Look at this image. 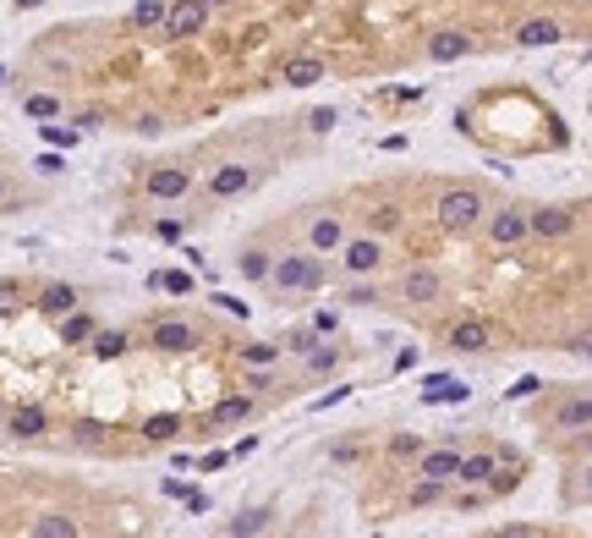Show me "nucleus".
Wrapping results in <instances>:
<instances>
[{"label":"nucleus","mask_w":592,"mask_h":538,"mask_svg":"<svg viewBox=\"0 0 592 538\" xmlns=\"http://www.w3.org/2000/svg\"><path fill=\"white\" fill-rule=\"evenodd\" d=\"M329 280V269H324V259L308 247V253H280L275 259V269H269V292L280 297V302H291V297H308V292H318Z\"/></svg>","instance_id":"obj_1"},{"label":"nucleus","mask_w":592,"mask_h":538,"mask_svg":"<svg viewBox=\"0 0 592 538\" xmlns=\"http://www.w3.org/2000/svg\"><path fill=\"white\" fill-rule=\"evenodd\" d=\"M434 214H439V226H444L450 237H460V231H472V226H483V220H488V204H483L477 187H444Z\"/></svg>","instance_id":"obj_2"},{"label":"nucleus","mask_w":592,"mask_h":538,"mask_svg":"<svg viewBox=\"0 0 592 538\" xmlns=\"http://www.w3.org/2000/svg\"><path fill=\"white\" fill-rule=\"evenodd\" d=\"M263 181V165H220L204 187V204H225V198H242Z\"/></svg>","instance_id":"obj_3"},{"label":"nucleus","mask_w":592,"mask_h":538,"mask_svg":"<svg viewBox=\"0 0 592 538\" xmlns=\"http://www.w3.org/2000/svg\"><path fill=\"white\" fill-rule=\"evenodd\" d=\"M340 269L356 280V275H379L384 269V242L379 237H346L340 242Z\"/></svg>","instance_id":"obj_4"},{"label":"nucleus","mask_w":592,"mask_h":538,"mask_svg":"<svg viewBox=\"0 0 592 538\" xmlns=\"http://www.w3.org/2000/svg\"><path fill=\"white\" fill-rule=\"evenodd\" d=\"M526 237H532V214H526V209H493L488 214V242L493 247H516V242H526Z\"/></svg>","instance_id":"obj_5"},{"label":"nucleus","mask_w":592,"mask_h":538,"mask_svg":"<svg viewBox=\"0 0 592 538\" xmlns=\"http://www.w3.org/2000/svg\"><path fill=\"white\" fill-rule=\"evenodd\" d=\"M209 28V0H171V12H164V34L171 39H192Z\"/></svg>","instance_id":"obj_6"},{"label":"nucleus","mask_w":592,"mask_h":538,"mask_svg":"<svg viewBox=\"0 0 592 538\" xmlns=\"http://www.w3.org/2000/svg\"><path fill=\"white\" fill-rule=\"evenodd\" d=\"M143 187H148V198H187L192 193V171L187 165H148Z\"/></svg>","instance_id":"obj_7"},{"label":"nucleus","mask_w":592,"mask_h":538,"mask_svg":"<svg viewBox=\"0 0 592 538\" xmlns=\"http://www.w3.org/2000/svg\"><path fill=\"white\" fill-rule=\"evenodd\" d=\"M197 341H204V325H192V319H159L154 325V346H159V352H192Z\"/></svg>","instance_id":"obj_8"},{"label":"nucleus","mask_w":592,"mask_h":538,"mask_svg":"<svg viewBox=\"0 0 592 538\" xmlns=\"http://www.w3.org/2000/svg\"><path fill=\"white\" fill-rule=\"evenodd\" d=\"M340 242H346V220L335 209H324V214L308 220V247L313 253H340Z\"/></svg>","instance_id":"obj_9"},{"label":"nucleus","mask_w":592,"mask_h":538,"mask_svg":"<svg viewBox=\"0 0 592 538\" xmlns=\"http://www.w3.org/2000/svg\"><path fill=\"white\" fill-rule=\"evenodd\" d=\"M526 214H532V237H538V242H559V237H571V231H576V214H571V209H559V204L526 209Z\"/></svg>","instance_id":"obj_10"},{"label":"nucleus","mask_w":592,"mask_h":538,"mask_svg":"<svg viewBox=\"0 0 592 538\" xmlns=\"http://www.w3.org/2000/svg\"><path fill=\"white\" fill-rule=\"evenodd\" d=\"M401 297H406V302H439V297H444V275L428 269V264L406 269V275H401Z\"/></svg>","instance_id":"obj_11"},{"label":"nucleus","mask_w":592,"mask_h":538,"mask_svg":"<svg viewBox=\"0 0 592 538\" xmlns=\"http://www.w3.org/2000/svg\"><path fill=\"white\" fill-rule=\"evenodd\" d=\"M554 429H565V434L592 429V390H587V396H565V401H554Z\"/></svg>","instance_id":"obj_12"},{"label":"nucleus","mask_w":592,"mask_h":538,"mask_svg":"<svg viewBox=\"0 0 592 538\" xmlns=\"http://www.w3.org/2000/svg\"><path fill=\"white\" fill-rule=\"evenodd\" d=\"M565 39V28H559L554 17H526L521 28H516V44H526V50H548V44H559Z\"/></svg>","instance_id":"obj_13"},{"label":"nucleus","mask_w":592,"mask_h":538,"mask_svg":"<svg viewBox=\"0 0 592 538\" xmlns=\"http://www.w3.org/2000/svg\"><path fill=\"white\" fill-rule=\"evenodd\" d=\"M269 269H275L269 247H258V242H242V253H236V275H242V280H252V286H269Z\"/></svg>","instance_id":"obj_14"},{"label":"nucleus","mask_w":592,"mask_h":538,"mask_svg":"<svg viewBox=\"0 0 592 538\" xmlns=\"http://www.w3.org/2000/svg\"><path fill=\"white\" fill-rule=\"evenodd\" d=\"M44 429H50V413H44V406H39V401H28V406H17V413L6 418V434H12V439H39Z\"/></svg>","instance_id":"obj_15"},{"label":"nucleus","mask_w":592,"mask_h":538,"mask_svg":"<svg viewBox=\"0 0 592 538\" xmlns=\"http://www.w3.org/2000/svg\"><path fill=\"white\" fill-rule=\"evenodd\" d=\"M417 472H422V478H439V484H450L455 472H460V451H455V446H434V451H422Z\"/></svg>","instance_id":"obj_16"},{"label":"nucleus","mask_w":592,"mask_h":538,"mask_svg":"<svg viewBox=\"0 0 592 538\" xmlns=\"http://www.w3.org/2000/svg\"><path fill=\"white\" fill-rule=\"evenodd\" d=\"M258 413L252 406V396H225V401H214L209 406V418H204V429H225V423H247Z\"/></svg>","instance_id":"obj_17"},{"label":"nucleus","mask_w":592,"mask_h":538,"mask_svg":"<svg viewBox=\"0 0 592 538\" xmlns=\"http://www.w3.org/2000/svg\"><path fill=\"white\" fill-rule=\"evenodd\" d=\"M472 50V34H460V28H444V34L428 39V60H460Z\"/></svg>","instance_id":"obj_18"},{"label":"nucleus","mask_w":592,"mask_h":538,"mask_svg":"<svg viewBox=\"0 0 592 538\" xmlns=\"http://www.w3.org/2000/svg\"><path fill=\"white\" fill-rule=\"evenodd\" d=\"M72 308H77V286H66V280H50L39 292V313H50V319H66Z\"/></svg>","instance_id":"obj_19"},{"label":"nucleus","mask_w":592,"mask_h":538,"mask_svg":"<svg viewBox=\"0 0 592 538\" xmlns=\"http://www.w3.org/2000/svg\"><path fill=\"white\" fill-rule=\"evenodd\" d=\"M493 472H500V456H493V451H472V456H460L455 478L460 484H493Z\"/></svg>","instance_id":"obj_20"},{"label":"nucleus","mask_w":592,"mask_h":538,"mask_svg":"<svg viewBox=\"0 0 592 538\" xmlns=\"http://www.w3.org/2000/svg\"><path fill=\"white\" fill-rule=\"evenodd\" d=\"M291 88H313V83H324V60H313V55H296V60H285V72H280Z\"/></svg>","instance_id":"obj_21"},{"label":"nucleus","mask_w":592,"mask_h":538,"mask_svg":"<svg viewBox=\"0 0 592 538\" xmlns=\"http://www.w3.org/2000/svg\"><path fill=\"white\" fill-rule=\"evenodd\" d=\"M450 346H455V352H488V325L460 319V325L450 330Z\"/></svg>","instance_id":"obj_22"},{"label":"nucleus","mask_w":592,"mask_h":538,"mask_svg":"<svg viewBox=\"0 0 592 538\" xmlns=\"http://www.w3.org/2000/svg\"><path fill=\"white\" fill-rule=\"evenodd\" d=\"M28 533H33V538H77V522L60 517V511H44V517H33Z\"/></svg>","instance_id":"obj_23"},{"label":"nucleus","mask_w":592,"mask_h":538,"mask_svg":"<svg viewBox=\"0 0 592 538\" xmlns=\"http://www.w3.org/2000/svg\"><path fill=\"white\" fill-rule=\"evenodd\" d=\"M93 330H99V325H93V313H77V308H72V313H66V319H60V341H72V346H83V341H88Z\"/></svg>","instance_id":"obj_24"},{"label":"nucleus","mask_w":592,"mask_h":538,"mask_svg":"<svg viewBox=\"0 0 592 538\" xmlns=\"http://www.w3.org/2000/svg\"><path fill=\"white\" fill-rule=\"evenodd\" d=\"M263 527H269V511H263V505H247L242 517L225 522V533H236V538H242V533H263Z\"/></svg>","instance_id":"obj_25"},{"label":"nucleus","mask_w":592,"mask_h":538,"mask_svg":"<svg viewBox=\"0 0 592 538\" xmlns=\"http://www.w3.org/2000/svg\"><path fill=\"white\" fill-rule=\"evenodd\" d=\"M275 357H280V341H247L242 346V363L247 368H269Z\"/></svg>","instance_id":"obj_26"},{"label":"nucleus","mask_w":592,"mask_h":538,"mask_svg":"<svg viewBox=\"0 0 592 538\" xmlns=\"http://www.w3.org/2000/svg\"><path fill=\"white\" fill-rule=\"evenodd\" d=\"M164 0H138V6H132V28H164Z\"/></svg>","instance_id":"obj_27"},{"label":"nucleus","mask_w":592,"mask_h":538,"mask_svg":"<svg viewBox=\"0 0 592 538\" xmlns=\"http://www.w3.org/2000/svg\"><path fill=\"white\" fill-rule=\"evenodd\" d=\"M379 297H384V292L373 286V275H356V286H346V302H351V308H373Z\"/></svg>","instance_id":"obj_28"},{"label":"nucleus","mask_w":592,"mask_h":538,"mask_svg":"<svg viewBox=\"0 0 592 538\" xmlns=\"http://www.w3.org/2000/svg\"><path fill=\"white\" fill-rule=\"evenodd\" d=\"M406 500L417 505V511H422V505H439V500H444V484H439V478H417Z\"/></svg>","instance_id":"obj_29"},{"label":"nucleus","mask_w":592,"mask_h":538,"mask_svg":"<svg viewBox=\"0 0 592 538\" xmlns=\"http://www.w3.org/2000/svg\"><path fill=\"white\" fill-rule=\"evenodd\" d=\"M93 352L99 357H121L126 352V335L121 330H93Z\"/></svg>","instance_id":"obj_30"},{"label":"nucleus","mask_w":592,"mask_h":538,"mask_svg":"<svg viewBox=\"0 0 592 538\" xmlns=\"http://www.w3.org/2000/svg\"><path fill=\"white\" fill-rule=\"evenodd\" d=\"M143 429H148V439H176V434H181V418H176V413H154Z\"/></svg>","instance_id":"obj_31"},{"label":"nucleus","mask_w":592,"mask_h":538,"mask_svg":"<svg viewBox=\"0 0 592 538\" xmlns=\"http://www.w3.org/2000/svg\"><path fill=\"white\" fill-rule=\"evenodd\" d=\"M22 110H28L33 121H50V116L60 110V100H55V93H28V100H22Z\"/></svg>","instance_id":"obj_32"},{"label":"nucleus","mask_w":592,"mask_h":538,"mask_svg":"<svg viewBox=\"0 0 592 538\" xmlns=\"http://www.w3.org/2000/svg\"><path fill=\"white\" fill-rule=\"evenodd\" d=\"M329 368H340V346H313V352H308V373H329Z\"/></svg>","instance_id":"obj_33"},{"label":"nucleus","mask_w":592,"mask_h":538,"mask_svg":"<svg viewBox=\"0 0 592 538\" xmlns=\"http://www.w3.org/2000/svg\"><path fill=\"white\" fill-rule=\"evenodd\" d=\"M148 286H154V292H192V275H176V269L164 275V269H159V275L148 280Z\"/></svg>","instance_id":"obj_34"},{"label":"nucleus","mask_w":592,"mask_h":538,"mask_svg":"<svg viewBox=\"0 0 592 538\" xmlns=\"http://www.w3.org/2000/svg\"><path fill=\"white\" fill-rule=\"evenodd\" d=\"M72 439H77L83 451H93V446H105V429H99V423H77V434H72Z\"/></svg>","instance_id":"obj_35"},{"label":"nucleus","mask_w":592,"mask_h":538,"mask_svg":"<svg viewBox=\"0 0 592 538\" xmlns=\"http://www.w3.org/2000/svg\"><path fill=\"white\" fill-rule=\"evenodd\" d=\"M565 352H571V357H592V330H576V335L565 341Z\"/></svg>","instance_id":"obj_36"},{"label":"nucleus","mask_w":592,"mask_h":538,"mask_svg":"<svg viewBox=\"0 0 592 538\" xmlns=\"http://www.w3.org/2000/svg\"><path fill=\"white\" fill-rule=\"evenodd\" d=\"M395 226H401V209H373V237H379V231H395Z\"/></svg>","instance_id":"obj_37"},{"label":"nucleus","mask_w":592,"mask_h":538,"mask_svg":"<svg viewBox=\"0 0 592 538\" xmlns=\"http://www.w3.org/2000/svg\"><path fill=\"white\" fill-rule=\"evenodd\" d=\"M285 346H291V352H313V346H318V330H302V335H285Z\"/></svg>","instance_id":"obj_38"},{"label":"nucleus","mask_w":592,"mask_h":538,"mask_svg":"<svg viewBox=\"0 0 592 538\" xmlns=\"http://www.w3.org/2000/svg\"><path fill=\"white\" fill-rule=\"evenodd\" d=\"M389 451H395V456H417L422 446H417V434H395V439H389Z\"/></svg>","instance_id":"obj_39"},{"label":"nucleus","mask_w":592,"mask_h":538,"mask_svg":"<svg viewBox=\"0 0 592 538\" xmlns=\"http://www.w3.org/2000/svg\"><path fill=\"white\" fill-rule=\"evenodd\" d=\"M154 237L159 242H176L181 237V220H154Z\"/></svg>","instance_id":"obj_40"},{"label":"nucleus","mask_w":592,"mask_h":538,"mask_svg":"<svg viewBox=\"0 0 592 538\" xmlns=\"http://www.w3.org/2000/svg\"><path fill=\"white\" fill-rule=\"evenodd\" d=\"M12 198H22V187H17V176L0 171V204H12Z\"/></svg>","instance_id":"obj_41"},{"label":"nucleus","mask_w":592,"mask_h":538,"mask_svg":"<svg viewBox=\"0 0 592 538\" xmlns=\"http://www.w3.org/2000/svg\"><path fill=\"white\" fill-rule=\"evenodd\" d=\"M308 126H313V132H329V126H335V110H313Z\"/></svg>","instance_id":"obj_42"},{"label":"nucleus","mask_w":592,"mask_h":538,"mask_svg":"<svg viewBox=\"0 0 592 538\" xmlns=\"http://www.w3.org/2000/svg\"><path fill=\"white\" fill-rule=\"evenodd\" d=\"M538 390H543V379H521V385H510V401L516 396H538Z\"/></svg>","instance_id":"obj_43"},{"label":"nucleus","mask_w":592,"mask_h":538,"mask_svg":"<svg viewBox=\"0 0 592 538\" xmlns=\"http://www.w3.org/2000/svg\"><path fill=\"white\" fill-rule=\"evenodd\" d=\"M44 138L60 143V149H72V143H77V132H60V126H44Z\"/></svg>","instance_id":"obj_44"},{"label":"nucleus","mask_w":592,"mask_h":538,"mask_svg":"<svg viewBox=\"0 0 592 538\" xmlns=\"http://www.w3.org/2000/svg\"><path fill=\"white\" fill-rule=\"evenodd\" d=\"M12 297V280H0V302H6Z\"/></svg>","instance_id":"obj_45"},{"label":"nucleus","mask_w":592,"mask_h":538,"mask_svg":"<svg viewBox=\"0 0 592 538\" xmlns=\"http://www.w3.org/2000/svg\"><path fill=\"white\" fill-rule=\"evenodd\" d=\"M214 6H220V0H214Z\"/></svg>","instance_id":"obj_46"}]
</instances>
